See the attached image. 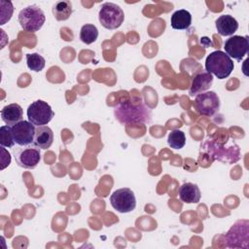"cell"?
<instances>
[{
    "instance_id": "ba28073f",
    "label": "cell",
    "mask_w": 249,
    "mask_h": 249,
    "mask_svg": "<svg viewBox=\"0 0 249 249\" xmlns=\"http://www.w3.org/2000/svg\"><path fill=\"white\" fill-rule=\"evenodd\" d=\"M194 106L198 114L212 117L220 108V98L215 91H205L196 95Z\"/></svg>"
},
{
    "instance_id": "8992f818",
    "label": "cell",
    "mask_w": 249,
    "mask_h": 249,
    "mask_svg": "<svg viewBox=\"0 0 249 249\" xmlns=\"http://www.w3.org/2000/svg\"><path fill=\"white\" fill-rule=\"evenodd\" d=\"M28 121L36 126L46 125L54 116L52 107L43 100H36L32 102L27 108Z\"/></svg>"
},
{
    "instance_id": "52a82bcc",
    "label": "cell",
    "mask_w": 249,
    "mask_h": 249,
    "mask_svg": "<svg viewBox=\"0 0 249 249\" xmlns=\"http://www.w3.org/2000/svg\"><path fill=\"white\" fill-rule=\"evenodd\" d=\"M112 207L120 213H128L135 209L136 198L129 188L116 190L110 196Z\"/></svg>"
},
{
    "instance_id": "5bb4252c",
    "label": "cell",
    "mask_w": 249,
    "mask_h": 249,
    "mask_svg": "<svg viewBox=\"0 0 249 249\" xmlns=\"http://www.w3.org/2000/svg\"><path fill=\"white\" fill-rule=\"evenodd\" d=\"M216 29L222 36H231L238 29L237 20L231 15H222L215 21Z\"/></svg>"
},
{
    "instance_id": "44dd1931",
    "label": "cell",
    "mask_w": 249,
    "mask_h": 249,
    "mask_svg": "<svg viewBox=\"0 0 249 249\" xmlns=\"http://www.w3.org/2000/svg\"><path fill=\"white\" fill-rule=\"evenodd\" d=\"M26 63H27V67L34 71V72H40L41 70L44 69L45 64H46V60L45 58L37 53H27L26 54Z\"/></svg>"
},
{
    "instance_id": "30bf717a",
    "label": "cell",
    "mask_w": 249,
    "mask_h": 249,
    "mask_svg": "<svg viewBox=\"0 0 249 249\" xmlns=\"http://www.w3.org/2000/svg\"><path fill=\"white\" fill-rule=\"evenodd\" d=\"M36 127L29 121H20L12 125V133L16 144L20 147L29 146L33 144Z\"/></svg>"
},
{
    "instance_id": "277c9868",
    "label": "cell",
    "mask_w": 249,
    "mask_h": 249,
    "mask_svg": "<svg viewBox=\"0 0 249 249\" xmlns=\"http://www.w3.org/2000/svg\"><path fill=\"white\" fill-rule=\"evenodd\" d=\"M249 222L237 221L225 234V245L229 248H248L249 246Z\"/></svg>"
},
{
    "instance_id": "6da1fadb",
    "label": "cell",
    "mask_w": 249,
    "mask_h": 249,
    "mask_svg": "<svg viewBox=\"0 0 249 249\" xmlns=\"http://www.w3.org/2000/svg\"><path fill=\"white\" fill-rule=\"evenodd\" d=\"M114 115L122 124H146L152 119L151 109L141 101L137 103L131 100L119 102L114 107Z\"/></svg>"
},
{
    "instance_id": "ac0fdd59",
    "label": "cell",
    "mask_w": 249,
    "mask_h": 249,
    "mask_svg": "<svg viewBox=\"0 0 249 249\" xmlns=\"http://www.w3.org/2000/svg\"><path fill=\"white\" fill-rule=\"evenodd\" d=\"M53 14L56 20H66L72 14V3L70 1H58L53 7Z\"/></svg>"
},
{
    "instance_id": "5b68a950",
    "label": "cell",
    "mask_w": 249,
    "mask_h": 249,
    "mask_svg": "<svg viewBox=\"0 0 249 249\" xmlns=\"http://www.w3.org/2000/svg\"><path fill=\"white\" fill-rule=\"evenodd\" d=\"M98 18L103 27L106 29H117L119 28L124 19V14L120 6L117 4L106 2L101 5Z\"/></svg>"
},
{
    "instance_id": "2e32d148",
    "label": "cell",
    "mask_w": 249,
    "mask_h": 249,
    "mask_svg": "<svg viewBox=\"0 0 249 249\" xmlns=\"http://www.w3.org/2000/svg\"><path fill=\"white\" fill-rule=\"evenodd\" d=\"M179 197L186 203H197L201 197L200 190L194 183H184L179 188Z\"/></svg>"
},
{
    "instance_id": "9a60e30c",
    "label": "cell",
    "mask_w": 249,
    "mask_h": 249,
    "mask_svg": "<svg viewBox=\"0 0 249 249\" xmlns=\"http://www.w3.org/2000/svg\"><path fill=\"white\" fill-rule=\"evenodd\" d=\"M1 117L7 125H14L22 121L23 110L18 103H12L1 110Z\"/></svg>"
},
{
    "instance_id": "d6986e66",
    "label": "cell",
    "mask_w": 249,
    "mask_h": 249,
    "mask_svg": "<svg viewBox=\"0 0 249 249\" xmlns=\"http://www.w3.org/2000/svg\"><path fill=\"white\" fill-rule=\"evenodd\" d=\"M98 37V29L93 24H85L82 26L80 31V39L83 43L90 45L96 41Z\"/></svg>"
},
{
    "instance_id": "7a4b0ae2",
    "label": "cell",
    "mask_w": 249,
    "mask_h": 249,
    "mask_svg": "<svg viewBox=\"0 0 249 249\" xmlns=\"http://www.w3.org/2000/svg\"><path fill=\"white\" fill-rule=\"evenodd\" d=\"M234 68L231 58L222 51L210 53L205 60V71L218 79L228 78Z\"/></svg>"
},
{
    "instance_id": "4fadbf2b",
    "label": "cell",
    "mask_w": 249,
    "mask_h": 249,
    "mask_svg": "<svg viewBox=\"0 0 249 249\" xmlns=\"http://www.w3.org/2000/svg\"><path fill=\"white\" fill-rule=\"evenodd\" d=\"M53 142V132L48 125L37 126L35 130L33 146L39 149H48Z\"/></svg>"
},
{
    "instance_id": "7c38bea8",
    "label": "cell",
    "mask_w": 249,
    "mask_h": 249,
    "mask_svg": "<svg viewBox=\"0 0 249 249\" xmlns=\"http://www.w3.org/2000/svg\"><path fill=\"white\" fill-rule=\"evenodd\" d=\"M213 83V76L207 71H202L196 74L193 78L189 93L191 96L197 95L207 90Z\"/></svg>"
},
{
    "instance_id": "3957f363",
    "label": "cell",
    "mask_w": 249,
    "mask_h": 249,
    "mask_svg": "<svg viewBox=\"0 0 249 249\" xmlns=\"http://www.w3.org/2000/svg\"><path fill=\"white\" fill-rule=\"evenodd\" d=\"M18 19L20 27L24 31L37 32L45 23L46 17L39 6L29 5L19 12Z\"/></svg>"
},
{
    "instance_id": "7402d4cb",
    "label": "cell",
    "mask_w": 249,
    "mask_h": 249,
    "mask_svg": "<svg viewBox=\"0 0 249 249\" xmlns=\"http://www.w3.org/2000/svg\"><path fill=\"white\" fill-rule=\"evenodd\" d=\"M16 142L12 133L11 125H2L0 128V145L5 148H13Z\"/></svg>"
},
{
    "instance_id": "8fae6325",
    "label": "cell",
    "mask_w": 249,
    "mask_h": 249,
    "mask_svg": "<svg viewBox=\"0 0 249 249\" xmlns=\"http://www.w3.org/2000/svg\"><path fill=\"white\" fill-rule=\"evenodd\" d=\"M15 159L17 163L23 168L32 169L35 168L41 160V153L35 146H24L14 150Z\"/></svg>"
},
{
    "instance_id": "ffe728a7",
    "label": "cell",
    "mask_w": 249,
    "mask_h": 249,
    "mask_svg": "<svg viewBox=\"0 0 249 249\" xmlns=\"http://www.w3.org/2000/svg\"><path fill=\"white\" fill-rule=\"evenodd\" d=\"M167 143L172 149H182L186 144L185 133L180 129H173L168 134Z\"/></svg>"
},
{
    "instance_id": "e0dca14e",
    "label": "cell",
    "mask_w": 249,
    "mask_h": 249,
    "mask_svg": "<svg viewBox=\"0 0 249 249\" xmlns=\"http://www.w3.org/2000/svg\"><path fill=\"white\" fill-rule=\"evenodd\" d=\"M192 23V15L187 10L181 9L174 12L170 18V24L173 29L184 30L190 27Z\"/></svg>"
},
{
    "instance_id": "9c48e42d",
    "label": "cell",
    "mask_w": 249,
    "mask_h": 249,
    "mask_svg": "<svg viewBox=\"0 0 249 249\" xmlns=\"http://www.w3.org/2000/svg\"><path fill=\"white\" fill-rule=\"evenodd\" d=\"M224 49L226 53L231 57L234 58L237 61L247 54L249 51V39L248 36H239L234 35L226 40L224 44Z\"/></svg>"
}]
</instances>
